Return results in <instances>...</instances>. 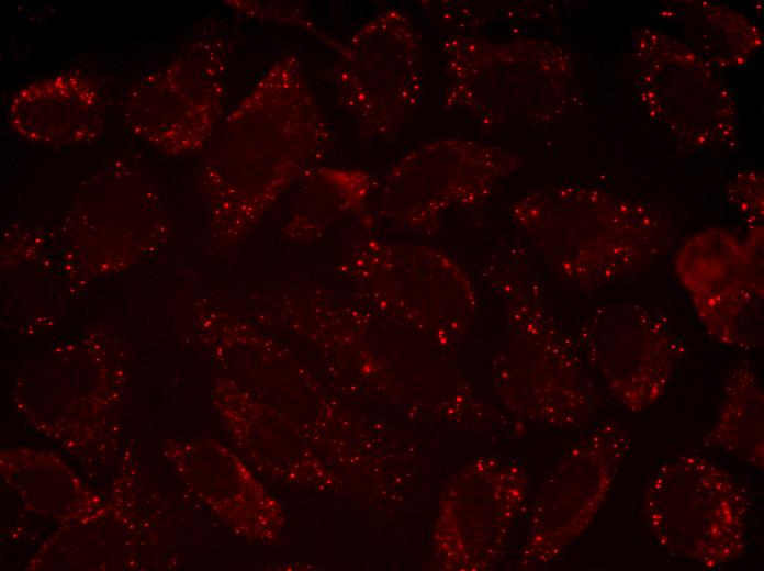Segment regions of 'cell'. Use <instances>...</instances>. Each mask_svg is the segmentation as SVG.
<instances>
[{
	"mask_svg": "<svg viewBox=\"0 0 764 571\" xmlns=\"http://www.w3.org/2000/svg\"><path fill=\"white\" fill-rule=\"evenodd\" d=\"M509 216L557 277L584 290L638 275L673 243L660 210L587 186L537 188L512 204Z\"/></svg>",
	"mask_w": 764,
	"mask_h": 571,
	"instance_id": "6da1fadb",
	"label": "cell"
},
{
	"mask_svg": "<svg viewBox=\"0 0 764 571\" xmlns=\"http://www.w3.org/2000/svg\"><path fill=\"white\" fill-rule=\"evenodd\" d=\"M441 105L481 127L547 125L575 103L577 81L568 52L551 41L496 42L451 35L440 48Z\"/></svg>",
	"mask_w": 764,
	"mask_h": 571,
	"instance_id": "7a4b0ae2",
	"label": "cell"
},
{
	"mask_svg": "<svg viewBox=\"0 0 764 571\" xmlns=\"http://www.w3.org/2000/svg\"><path fill=\"white\" fill-rule=\"evenodd\" d=\"M750 505L746 491L726 469L696 454L658 463L640 497L641 518L652 538L706 570L745 553Z\"/></svg>",
	"mask_w": 764,
	"mask_h": 571,
	"instance_id": "3957f363",
	"label": "cell"
},
{
	"mask_svg": "<svg viewBox=\"0 0 764 571\" xmlns=\"http://www.w3.org/2000/svg\"><path fill=\"white\" fill-rule=\"evenodd\" d=\"M640 103L692 150H727L738 144L731 90L715 67L664 32L639 29L632 37Z\"/></svg>",
	"mask_w": 764,
	"mask_h": 571,
	"instance_id": "277c9868",
	"label": "cell"
},
{
	"mask_svg": "<svg viewBox=\"0 0 764 571\" xmlns=\"http://www.w3.org/2000/svg\"><path fill=\"white\" fill-rule=\"evenodd\" d=\"M333 69L338 100L362 136L397 134L423 96L422 44L412 19L387 9L340 47Z\"/></svg>",
	"mask_w": 764,
	"mask_h": 571,
	"instance_id": "5b68a950",
	"label": "cell"
},
{
	"mask_svg": "<svg viewBox=\"0 0 764 571\" xmlns=\"http://www.w3.org/2000/svg\"><path fill=\"white\" fill-rule=\"evenodd\" d=\"M228 46L199 38L160 69L142 76L122 105L136 138L168 153L201 148L213 136L226 100Z\"/></svg>",
	"mask_w": 764,
	"mask_h": 571,
	"instance_id": "8992f818",
	"label": "cell"
},
{
	"mask_svg": "<svg viewBox=\"0 0 764 571\" xmlns=\"http://www.w3.org/2000/svg\"><path fill=\"white\" fill-rule=\"evenodd\" d=\"M674 266L712 339L742 350L763 346V225L744 239L726 228L696 233Z\"/></svg>",
	"mask_w": 764,
	"mask_h": 571,
	"instance_id": "52a82bcc",
	"label": "cell"
},
{
	"mask_svg": "<svg viewBox=\"0 0 764 571\" xmlns=\"http://www.w3.org/2000/svg\"><path fill=\"white\" fill-rule=\"evenodd\" d=\"M495 269L493 282L524 347L521 374L528 410L551 419L593 415L602 403L600 389L559 331L532 269L523 260Z\"/></svg>",
	"mask_w": 764,
	"mask_h": 571,
	"instance_id": "ba28073f",
	"label": "cell"
},
{
	"mask_svg": "<svg viewBox=\"0 0 764 571\" xmlns=\"http://www.w3.org/2000/svg\"><path fill=\"white\" fill-rule=\"evenodd\" d=\"M524 164L517 152L462 137L427 142L394 168L386 206L406 225L431 232L452 209L478 205Z\"/></svg>",
	"mask_w": 764,
	"mask_h": 571,
	"instance_id": "9c48e42d",
	"label": "cell"
},
{
	"mask_svg": "<svg viewBox=\"0 0 764 571\" xmlns=\"http://www.w3.org/2000/svg\"><path fill=\"white\" fill-rule=\"evenodd\" d=\"M586 358L609 396L644 412L666 392L686 345L659 310L633 301L599 305L582 333Z\"/></svg>",
	"mask_w": 764,
	"mask_h": 571,
	"instance_id": "30bf717a",
	"label": "cell"
},
{
	"mask_svg": "<svg viewBox=\"0 0 764 571\" xmlns=\"http://www.w3.org/2000/svg\"><path fill=\"white\" fill-rule=\"evenodd\" d=\"M632 436L619 421L597 424L569 455L538 510L530 556L548 560L595 518L630 452Z\"/></svg>",
	"mask_w": 764,
	"mask_h": 571,
	"instance_id": "8fae6325",
	"label": "cell"
},
{
	"mask_svg": "<svg viewBox=\"0 0 764 571\" xmlns=\"http://www.w3.org/2000/svg\"><path fill=\"white\" fill-rule=\"evenodd\" d=\"M12 131L33 143L69 146L98 139L106 104L99 82L69 70L31 81L15 91L8 111Z\"/></svg>",
	"mask_w": 764,
	"mask_h": 571,
	"instance_id": "7c38bea8",
	"label": "cell"
},
{
	"mask_svg": "<svg viewBox=\"0 0 764 571\" xmlns=\"http://www.w3.org/2000/svg\"><path fill=\"white\" fill-rule=\"evenodd\" d=\"M656 14L672 30L667 35L717 70L744 66L762 43L750 20L720 3L673 1Z\"/></svg>",
	"mask_w": 764,
	"mask_h": 571,
	"instance_id": "4fadbf2b",
	"label": "cell"
},
{
	"mask_svg": "<svg viewBox=\"0 0 764 571\" xmlns=\"http://www.w3.org/2000/svg\"><path fill=\"white\" fill-rule=\"evenodd\" d=\"M703 444L763 470L764 393L750 362L742 361L729 372L715 422L705 433Z\"/></svg>",
	"mask_w": 764,
	"mask_h": 571,
	"instance_id": "5bb4252c",
	"label": "cell"
},
{
	"mask_svg": "<svg viewBox=\"0 0 764 571\" xmlns=\"http://www.w3.org/2000/svg\"><path fill=\"white\" fill-rule=\"evenodd\" d=\"M728 199L738 209L749 227L762 225L763 176L757 170L738 173L729 183Z\"/></svg>",
	"mask_w": 764,
	"mask_h": 571,
	"instance_id": "9a60e30c",
	"label": "cell"
}]
</instances>
